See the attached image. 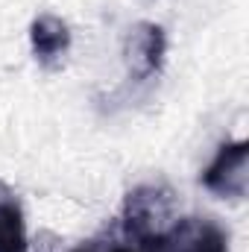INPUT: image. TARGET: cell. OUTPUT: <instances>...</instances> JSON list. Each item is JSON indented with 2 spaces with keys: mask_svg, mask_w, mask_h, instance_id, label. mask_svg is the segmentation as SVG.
<instances>
[{
  "mask_svg": "<svg viewBox=\"0 0 249 252\" xmlns=\"http://www.w3.org/2000/svg\"><path fill=\"white\" fill-rule=\"evenodd\" d=\"M141 252H229V235L217 220L190 214L153 232L141 244Z\"/></svg>",
  "mask_w": 249,
  "mask_h": 252,
  "instance_id": "6da1fadb",
  "label": "cell"
},
{
  "mask_svg": "<svg viewBox=\"0 0 249 252\" xmlns=\"http://www.w3.org/2000/svg\"><path fill=\"white\" fill-rule=\"evenodd\" d=\"M173 202V193L164 185H141V188L129 190L124 202V214H121V229L129 241L144 244L153 235V226H158V220L167 214Z\"/></svg>",
  "mask_w": 249,
  "mask_h": 252,
  "instance_id": "7a4b0ae2",
  "label": "cell"
},
{
  "mask_svg": "<svg viewBox=\"0 0 249 252\" xmlns=\"http://www.w3.org/2000/svg\"><path fill=\"white\" fill-rule=\"evenodd\" d=\"M167 56V35L164 27L153 24V21H141L135 24V30H129L126 35V62H129V79L135 85L150 82L153 76L161 73Z\"/></svg>",
  "mask_w": 249,
  "mask_h": 252,
  "instance_id": "3957f363",
  "label": "cell"
},
{
  "mask_svg": "<svg viewBox=\"0 0 249 252\" xmlns=\"http://www.w3.org/2000/svg\"><path fill=\"white\" fill-rule=\"evenodd\" d=\"M247 156H249L247 141L220 144L217 156L202 170V185L217 196L244 199L247 196Z\"/></svg>",
  "mask_w": 249,
  "mask_h": 252,
  "instance_id": "277c9868",
  "label": "cell"
},
{
  "mask_svg": "<svg viewBox=\"0 0 249 252\" xmlns=\"http://www.w3.org/2000/svg\"><path fill=\"white\" fill-rule=\"evenodd\" d=\"M30 47L38 64L44 67H56L64 59V53L70 50V30L62 18L56 15H38L30 24Z\"/></svg>",
  "mask_w": 249,
  "mask_h": 252,
  "instance_id": "5b68a950",
  "label": "cell"
},
{
  "mask_svg": "<svg viewBox=\"0 0 249 252\" xmlns=\"http://www.w3.org/2000/svg\"><path fill=\"white\" fill-rule=\"evenodd\" d=\"M0 252H27L24 211L9 190H0Z\"/></svg>",
  "mask_w": 249,
  "mask_h": 252,
  "instance_id": "8992f818",
  "label": "cell"
},
{
  "mask_svg": "<svg viewBox=\"0 0 249 252\" xmlns=\"http://www.w3.org/2000/svg\"><path fill=\"white\" fill-rule=\"evenodd\" d=\"M70 252H141V250H135L129 244H118V241H91V244L76 247V250H70Z\"/></svg>",
  "mask_w": 249,
  "mask_h": 252,
  "instance_id": "52a82bcc",
  "label": "cell"
}]
</instances>
